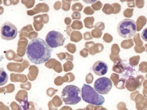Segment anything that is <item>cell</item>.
<instances>
[{
    "label": "cell",
    "instance_id": "6da1fadb",
    "mask_svg": "<svg viewBox=\"0 0 147 110\" xmlns=\"http://www.w3.org/2000/svg\"><path fill=\"white\" fill-rule=\"evenodd\" d=\"M27 55L31 62L35 64H44L51 57L52 49L46 41L41 38L32 39L27 45Z\"/></svg>",
    "mask_w": 147,
    "mask_h": 110
},
{
    "label": "cell",
    "instance_id": "7a4b0ae2",
    "mask_svg": "<svg viewBox=\"0 0 147 110\" xmlns=\"http://www.w3.org/2000/svg\"><path fill=\"white\" fill-rule=\"evenodd\" d=\"M81 91L82 99L86 103L94 105H102L105 103V97L98 93L91 86L84 84Z\"/></svg>",
    "mask_w": 147,
    "mask_h": 110
},
{
    "label": "cell",
    "instance_id": "3957f363",
    "mask_svg": "<svg viewBox=\"0 0 147 110\" xmlns=\"http://www.w3.org/2000/svg\"><path fill=\"white\" fill-rule=\"evenodd\" d=\"M82 91L77 86L67 85L62 91L61 99L66 105H76L82 101Z\"/></svg>",
    "mask_w": 147,
    "mask_h": 110
},
{
    "label": "cell",
    "instance_id": "277c9868",
    "mask_svg": "<svg viewBox=\"0 0 147 110\" xmlns=\"http://www.w3.org/2000/svg\"><path fill=\"white\" fill-rule=\"evenodd\" d=\"M137 28L135 21L125 18L121 20L117 25V33L120 37L124 39H129L134 36Z\"/></svg>",
    "mask_w": 147,
    "mask_h": 110
},
{
    "label": "cell",
    "instance_id": "5b68a950",
    "mask_svg": "<svg viewBox=\"0 0 147 110\" xmlns=\"http://www.w3.org/2000/svg\"><path fill=\"white\" fill-rule=\"evenodd\" d=\"M65 41V37L61 33L56 31H51L47 34L46 42L51 49L63 46Z\"/></svg>",
    "mask_w": 147,
    "mask_h": 110
},
{
    "label": "cell",
    "instance_id": "8992f818",
    "mask_svg": "<svg viewBox=\"0 0 147 110\" xmlns=\"http://www.w3.org/2000/svg\"><path fill=\"white\" fill-rule=\"evenodd\" d=\"M113 87L112 81L107 77H101L94 82V89L100 95H106Z\"/></svg>",
    "mask_w": 147,
    "mask_h": 110
},
{
    "label": "cell",
    "instance_id": "52a82bcc",
    "mask_svg": "<svg viewBox=\"0 0 147 110\" xmlns=\"http://www.w3.org/2000/svg\"><path fill=\"white\" fill-rule=\"evenodd\" d=\"M18 35V30L14 25L10 22H5L1 27V37L3 40L11 41Z\"/></svg>",
    "mask_w": 147,
    "mask_h": 110
},
{
    "label": "cell",
    "instance_id": "ba28073f",
    "mask_svg": "<svg viewBox=\"0 0 147 110\" xmlns=\"http://www.w3.org/2000/svg\"><path fill=\"white\" fill-rule=\"evenodd\" d=\"M93 72L98 76H103L108 72V65L103 61H97L94 63L92 66Z\"/></svg>",
    "mask_w": 147,
    "mask_h": 110
},
{
    "label": "cell",
    "instance_id": "9c48e42d",
    "mask_svg": "<svg viewBox=\"0 0 147 110\" xmlns=\"http://www.w3.org/2000/svg\"><path fill=\"white\" fill-rule=\"evenodd\" d=\"M0 78H1V82H0V85L2 86L7 83V79H8V76L6 74L2 68H1V74H0Z\"/></svg>",
    "mask_w": 147,
    "mask_h": 110
},
{
    "label": "cell",
    "instance_id": "30bf717a",
    "mask_svg": "<svg viewBox=\"0 0 147 110\" xmlns=\"http://www.w3.org/2000/svg\"><path fill=\"white\" fill-rule=\"evenodd\" d=\"M141 37H142L143 41L147 42V28L142 31V33H141Z\"/></svg>",
    "mask_w": 147,
    "mask_h": 110
}]
</instances>
